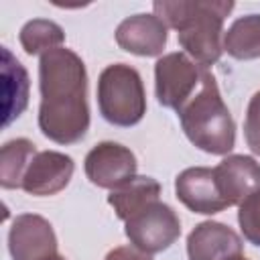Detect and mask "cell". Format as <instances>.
<instances>
[{
	"instance_id": "obj_20",
	"label": "cell",
	"mask_w": 260,
	"mask_h": 260,
	"mask_svg": "<svg viewBox=\"0 0 260 260\" xmlns=\"http://www.w3.org/2000/svg\"><path fill=\"white\" fill-rule=\"evenodd\" d=\"M244 136L254 154L260 156V91H256L248 104L246 122H244Z\"/></svg>"
},
{
	"instance_id": "obj_1",
	"label": "cell",
	"mask_w": 260,
	"mask_h": 260,
	"mask_svg": "<svg viewBox=\"0 0 260 260\" xmlns=\"http://www.w3.org/2000/svg\"><path fill=\"white\" fill-rule=\"evenodd\" d=\"M39 128L57 144L79 142L89 128L87 73L81 57L59 47L41 55Z\"/></svg>"
},
{
	"instance_id": "obj_7",
	"label": "cell",
	"mask_w": 260,
	"mask_h": 260,
	"mask_svg": "<svg viewBox=\"0 0 260 260\" xmlns=\"http://www.w3.org/2000/svg\"><path fill=\"white\" fill-rule=\"evenodd\" d=\"M87 179L102 189H118L136 177V156L118 142H100L85 156Z\"/></svg>"
},
{
	"instance_id": "obj_6",
	"label": "cell",
	"mask_w": 260,
	"mask_h": 260,
	"mask_svg": "<svg viewBox=\"0 0 260 260\" xmlns=\"http://www.w3.org/2000/svg\"><path fill=\"white\" fill-rule=\"evenodd\" d=\"M124 223V232L132 246L146 254H156L171 248L181 236V221L177 213L173 207L160 201L138 211Z\"/></svg>"
},
{
	"instance_id": "obj_21",
	"label": "cell",
	"mask_w": 260,
	"mask_h": 260,
	"mask_svg": "<svg viewBox=\"0 0 260 260\" xmlns=\"http://www.w3.org/2000/svg\"><path fill=\"white\" fill-rule=\"evenodd\" d=\"M104 260H152V258H150V254H146L134 246H118V248L110 250Z\"/></svg>"
},
{
	"instance_id": "obj_5",
	"label": "cell",
	"mask_w": 260,
	"mask_h": 260,
	"mask_svg": "<svg viewBox=\"0 0 260 260\" xmlns=\"http://www.w3.org/2000/svg\"><path fill=\"white\" fill-rule=\"evenodd\" d=\"M205 69L207 67L197 65L185 53L160 57L154 65V91L158 104L179 112L199 89Z\"/></svg>"
},
{
	"instance_id": "obj_3",
	"label": "cell",
	"mask_w": 260,
	"mask_h": 260,
	"mask_svg": "<svg viewBox=\"0 0 260 260\" xmlns=\"http://www.w3.org/2000/svg\"><path fill=\"white\" fill-rule=\"evenodd\" d=\"M179 118L187 138L203 152L228 154L234 148L236 124L209 69L203 71L195 95L179 110Z\"/></svg>"
},
{
	"instance_id": "obj_17",
	"label": "cell",
	"mask_w": 260,
	"mask_h": 260,
	"mask_svg": "<svg viewBox=\"0 0 260 260\" xmlns=\"http://www.w3.org/2000/svg\"><path fill=\"white\" fill-rule=\"evenodd\" d=\"M223 51L234 59L248 61L260 57V14H248L228 28L223 37Z\"/></svg>"
},
{
	"instance_id": "obj_16",
	"label": "cell",
	"mask_w": 260,
	"mask_h": 260,
	"mask_svg": "<svg viewBox=\"0 0 260 260\" xmlns=\"http://www.w3.org/2000/svg\"><path fill=\"white\" fill-rule=\"evenodd\" d=\"M37 154V148L26 138L8 140L0 150V185L4 189L22 187V179Z\"/></svg>"
},
{
	"instance_id": "obj_2",
	"label": "cell",
	"mask_w": 260,
	"mask_h": 260,
	"mask_svg": "<svg viewBox=\"0 0 260 260\" xmlns=\"http://www.w3.org/2000/svg\"><path fill=\"white\" fill-rule=\"evenodd\" d=\"M154 14L179 35V45L197 65L209 67L223 53V18L234 10V2L221 0H179L154 2Z\"/></svg>"
},
{
	"instance_id": "obj_8",
	"label": "cell",
	"mask_w": 260,
	"mask_h": 260,
	"mask_svg": "<svg viewBox=\"0 0 260 260\" xmlns=\"http://www.w3.org/2000/svg\"><path fill=\"white\" fill-rule=\"evenodd\" d=\"M8 250L12 260H47L57 254V236L53 225L37 215H16L8 232Z\"/></svg>"
},
{
	"instance_id": "obj_18",
	"label": "cell",
	"mask_w": 260,
	"mask_h": 260,
	"mask_svg": "<svg viewBox=\"0 0 260 260\" xmlns=\"http://www.w3.org/2000/svg\"><path fill=\"white\" fill-rule=\"evenodd\" d=\"M63 41L65 32L53 20L35 18L20 28V45L28 55H45L53 49H59Z\"/></svg>"
},
{
	"instance_id": "obj_22",
	"label": "cell",
	"mask_w": 260,
	"mask_h": 260,
	"mask_svg": "<svg viewBox=\"0 0 260 260\" xmlns=\"http://www.w3.org/2000/svg\"><path fill=\"white\" fill-rule=\"evenodd\" d=\"M47 260H65L63 256H59V254H55V256H51V258H47Z\"/></svg>"
},
{
	"instance_id": "obj_15",
	"label": "cell",
	"mask_w": 260,
	"mask_h": 260,
	"mask_svg": "<svg viewBox=\"0 0 260 260\" xmlns=\"http://www.w3.org/2000/svg\"><path fill=\"white\" fill-rule=\"evenodd\" d=\"M160 195V185L152 177H134L126 185L114 189L108 195V203L114 207L116 215L126 221L148 205L156 203Z\"/></svg>"
},
{
	"instance_id": "obj_12",
	"label": "cell",
	"mask_w": 260,
	"mask_h": 260,
	"mask_svg": "<svg viewBox=\"0 0 260 260\" xmlns=\"http://www.w3.org/2000/svg\"><path fill=\"white\" fill-rule=\"evenodd\" d=\"M242 250V238L219 221H203L187 238L189 260H230L240 256Z\"/></svg>"
},
{
	"instance_id": "obj_23",
	"label": "cell",
	"mask_w": 260,
	"mask_h": 260,
	"mask_svg": "<svg viewBox=\"0 0 260 260\" xmlns=\"http://www.w3.org/2000/svg\"><path fill=\"white\" fill-rule=\"evenodd\" d=\"M230 260H248L244 254H240V256H236V258H230Z\"/></svg>"
},
{
	"instance_id": "obj_19",
	"label": "cell",
	"mask_w": 260,
	"mask_h": 260,
	"mask_svg": "<svg viewBox=\"0 0 260 260\" xmlns=\"http://www.w3.org/2000/svg\"><path fill=\"white\" fill-rule=\"evenodd\" d=\"M238 223H240L244 238L250 244L260 246V189L254 191L252 195H248L240 203Z\"/></svg>"
},
{
	"instance_id": "obj_14",
	"label": "cell",
	"mask_w": 260,
	"mask_h": 260,
	"mask_svg": "<svg viewBox=\"0 0 260 260\" xmlns=\"http://www.w3.org/2000/svg\"><path fill=\"white\" fill-rule=\"evenodd\" d=\"M2 95H4V126L16 120L28 104V73L22 63L2 47Z\"/></svg>"
},
{
	"instance_id": "obj_10",
	"label": "cell",
	"mask_w": 260,
	"mask_h": 260,
	"mask_svg": "<svg viewBox=\"0 0 260 260\" xmlns=\"http://www.w3.org/2000/svg\"><path fill=\"white\" fill-rule=\"evenodd\" d=\"M73 171H75V165L71 156L57 150L37 152L22 179L20 189H24L35 197L55 195L69 185Z\"/></svg>"
},
{
	"instance_id": "obj_11",
	"label": "cell",
	"mask_w": 260,
	"mask_h": 260,
	"mask_svg": "<svg viewBox=\"0 0 260 260\" xmlns=\"http://www.w3.org/2000/svg\"><path fill=\"white\" fill-rule=\"evenodd\" d=\"M156 14H134L124 18L116 28V43L138 57H156L162 53L169 32Z\"/></svg>"
},
{
	"instance_id": "obj_9",
	"label": "cell",
	"mask_w": 260,
	"mask_h": 260,
	"mask_svg": "<svg viewBox=\"0 0 260 260\" xmlns=\"http://www.w3.org/2000/svg\"><path fill=\"white\" fill-rule=\"evenodd\" d=\"M175 193L179 201L193 213L213 215L228 207L219 193L215 173L209 167H191L179 173L175 179Z\"/></svg>"
},
{
	"instance_id": "obj_13",
	"label": "cell",
	"mask_w": 260,
	"mask_h": 260,
	"mask_svg": "<svg viewBox=\"0 0 260 260\" xmlns=\"http://www.w3.org/2000/svg\"><path fill=\"white\" fill-rule=\"evenodd\" d=\"M215 181L228 207L240 205L248 195L260 189V165L246 154L225 156L215 169Z\"/></svg>"
},
{
	"instance_id": "obj_4",
	"label": "cell",
	"mask_w": 260,
	"mask_h": 260,
	"mask_svg": "<svg viewBox=\"0 0 260 260\" xmlns=\"http://www.w3.org/2000/svg\"><path fill=\"white\" fill-rule=\"evenodd\" d=\"M98 106L102 116L114 126H134L146 112V93L140 73L126 65H108L98 81Z\"/></svg>"
}]
</instances>
